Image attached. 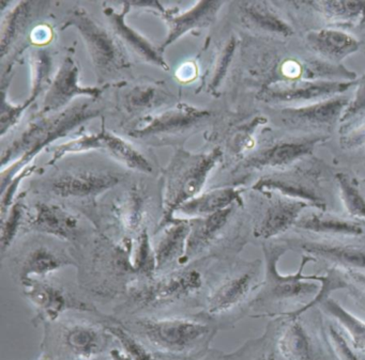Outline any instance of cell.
<instances>
[{
    "label": "cell",
    "mask_w": 365,
    "mask_h": 360,
    "mask_svg": "<svg viewBox=\"0 0 365 360\" xmlns=\"http://www.w3.org/2000/svg\"><path fill=\"white\" fill-rule=\"evenodd\" d=\"M35 165H29V167L23 169L9 184L7 185L5 189L1 191V203H0V213H1V218L7 214L9 208H11L12 204L16 201V195H18V189L20 185L22 184L25 179L29 178V176L35 172Z\"/></svg>",
    "instance_id": "f6af8a7d"
},
{
    "label": "cell",
    "mask_w": 365,
    "mask_h": 360,
    "mask_svg": "<svg viewBox=\"0 0 365 360\" xmlns=\"http://www.w3.org/2000/svg\"><path fill=\"white\" fill-rule=\"evenodd\" d=\"M68 27H74L84 40L99 75H110L130 67L121 42L98 24L86 10L76 8L70 12L63 29Z\"/></svg>",
    "instance_id": "52a82bcc"
},
{
    "label": "cell",
    "mask_w": 365,
    "mask_h": 360,
    "mask_svg": "<svg viewBox=\"0 0 365 360\" xmlns=\"http://www.w3.org/2000/svg\"><path fill=\"white\" fill-rule=\"evenodd\" d=\"M309 206V203L301 200L277 195L270 200L262 219L256 226V238L269 240L284 233L292 226H296L297 221L302 216L303 211Z\"/></svg>",
    "instance_id": "d6986e66"
},
{
    "label": "cell",
    "mask_w": 365,
    "mask_h": 360,
    "mask_svg": "<svg viewBox=\"0 0 365 360\" xmlns=\"http://www.w3.org/2000/svg\"><path fill=\"white\" fill-rule=\"evenodd\" d=\"M319 307L347 332L352 347L356 351L365 353V322L346 310L332 298L322 300Z\"/></svg>",
    "instance_id": "d6a6232c"
},
{
    "label": "cell",
    "mask_w": 365,
    "mask_h": 360,
    "mask_svg": "<svg viewBox=\"0 0 365 360\" xmlns=\"http://www.w3.org/2000/svg\"><path fill=\"white\" fill-rule=\"evenodd\" d=\"M130 8H131L130 3H123V10L120 12L116 11L113 8H106L104 10V14L110 21L115 35L120 39L121 43L129 46L140 58L151 65L161 68L164 71H168L170 65L166 63L160 48H155L148 39L128 25L125 18L129 14Z\"/></svg>",
    "instance_id": "ffe728a7"
},
{
    "label": "cell",
    "mask_w": 365,
    "mask_h": 360,
    "mask_svg": "<svg viewBox=\"0 0 365 360\" xmlns=\"http://www.w3.org/2000/svg\"><path fill=\"white\" fill-rule=\"evenodd\" d=\"M228 356L224 353L217 351H208L202 353V355L197 356V357L193 358L191 360H228Z\"/></svg>",
    "instance_id": "681fc988"
},
{
    "label": "cell",
    "mask_w": 365,
    "mask_h": 360,
    "mask_svg": "<svg viewBox=\"0 0 365 360\" xmlns=\"http://www.w3.org/2000/svg\"><path fill=\"white\" fill-rule=\"evenodd\" d=\"M162 232L155 245L157 275L168 274L187 265L190 219L175 218L161 227Z\"/></svg>",
    "instance_id": "4fadbf2b"
},
{
    "label": "cell",
    "mask_w": 365,
    "mask_h": 360,
    "mask_svg": "<svg viewBox=\"0 0 365 360\" xmlns=\"http://www.w3.org/2000/svg\"><path fill=\"white\" fill-rule=\"evenodd\" d=\"M320 137H299L281 140L272 146L262 149L245 159V169H281L300 161L313 152Z\"/></svg>",
    "instance_id": "5bb4252c"
},
{
    "label": "cell",
    "mask_w": 365,
    "mask_h": 360,
    "mask_svg": "<svg viewBox=\"0 0 365 360\" xmlns=\"http://www.w3.org/2000/svg\"><path fill=\"white\" fill-rule=\"evenodd\" d=\"M228 360H275L274 355L272 353H266L264 351L262 354L253 356V357H245L243 349H241L238 353L232 354L228 356Z\"/></svg>",
    "instance_id": "c3c4849f"
},
{
    "label": "cell",
    "mask_w": 365,
    "mask_h": 360,
    "mask_svg": "<svg viewBox=\"0 0 365 360\" xmlns=\"http://www.w3.org/2000/svg\"><path fill=\"white\" fill-rule=\"evenodd\" d=\"M223 5L222 1H200L185 12H172L168 10L163 16L168 33L165 41L159 48L161 53L185 33L210 26Z\"/></svg>",
    "instance_id": "e0dca14e"
},
{
    "label": "cell",
    "mask_w": 365,
    "mask_h": 360,
    "mask_svg": "<svg viewBox=\"0 0 365 360\" xmlns=\"http://www.w3.org/2000/svg\"><path fill=\"white\" fill-rule=\"evenodd\" d=\"M223 152L215 148L208 152L178 150L164 174L163 219L161 227L174 221L177 211L202 193L213 170L221 163Z\"/></svg>",
    "instance_id": "3957f363"
},
{
    "label": "cell",
    "mask_w": 365,
    "mask_h": 360,
    "mask_svg": "<svg viewBox=\"0 0 365 360\" xmlns=\"http://www.w3.org/2000/svg\"><path fill=\"white\" fill-rule=\"evenodd\" d=\"M301 249L314 259L334 264L339 270L365 272V249L329 242H305Z\"/></svg>",
    "instance_id": "cb8c5ba5"
},
{
    "label": "cell",
    "mask_w": 365,
    "mask_h": 360,
    "mask_svg": "<svg viewBox=\"0 0 365 360\" xmlns=\"http://www.w3.org/2000/svg\"><path fill=\"white\" fill-rule=\"evenodd\" d=\"M131 268L140 275V278H151L157 275L155 247L151 244L147 228L138 235Z\"/></svg>",
    "instance_id": "f35d334b"
},
{
    "label": "cell",
    "mask_w": 365,
    "mask_h": 360,
    "mask_svg": "<svg viewBox=\"0 0 365 360\" xmlns=\"http://www.w3.org/2000/svg\"><path fill=\"white\" fill-rule=\"evenodd\" d=\"M242 18L254 28L282 37L294 35L292 27L264 1H249L240 4Z\"/></svg>",
    "instance_id": "4316f807"
},
{
    "label": "cell",
    "mask_w": 365,
    "mask_h": 360,
    "mask_svg": "<svg viewBox=\"0 0 365 360\" xmlns=\"http://www.w3.org/2000/svg\"><path fill=\"white\" fill-rule=\"evenodd\" d=\"M365 120V74L356 80V91L341 116V134Z\"/></svg>",
    "instance_id": "b9f144b4"
},
{
    "label": "cell",
    "mask_w": 365,
    "mask_h": 360,
    "mask_svg": "<svg viewBox=\"0 0 365 360\" xmlns=\"http://www.w3.org/2000/svg\"><path fill=\"white\" fill-rule=\"evenodd\" d=\"M145 217V199L142 194L135 189H132L127 197L121 202L118 208V218L121 227L128 233L138 234L146 229L142 227Z\"/></svg>",
    "instance_id": "d590c367"
},
{
    "label": "cell",
    "mask_w": 365,
    "mask_h": 360,
    "mask_svg": "<svg viewBox=\"0 0 365 360\" xmlns=\"http://www.w3.org/2000/svg\"><path fill=\"white\" fill-rule=\"evenodd\" d=\"M307 46L324 61L339 63L359 50L358 40L343 29L329 28L311 31L305 36Z\"/></svg>",
    "instance_id": "7402d4cb"
},
{
    "label": "cell",
    "mask_w": 365,
    "mask_h": 360,
    "mask_svg": "<svg viewBox=\"0 0 365 360\" xmlns=\"http://www.w3.org/2000/svg\"><path fill=\"white\" fill-rule=\"evenodd\" d=\"M103 325L114 337L115 340L121 345L130 360H155V355L123 324L110 321L106 322Z\"/></svg>",
    "instance_id": "8d00e7d4"
},
{
    "label": "cell",
    "mask_w": 365,
    "mask_h": 360,
    "mask_svg": "<svg viewBox=\"0 0 365 360\" xmlns=\"http://www.w3.org/2000/svg\"><path fill=\"white\" fill-rule=\"evenodd\" d=\"M69 265H74V260L65 251L48 245H36L19 261V278L21 282L29 279H44Z\"/></svg>",
    "instance_id": "44dd1931"
},
{
    "label": "cell",
    "mask_w": 365,
    "mask_h": 360,
    "mask_svg": "<svg viewBox=\"0 0 365 360\" xmlns=\"http://www.w3.org/2000/svg\"><path fill=\"white\" fill-rule=\"evenodd\" d=\"M307 5L334 26L365 27V1H314Z\"/></svg>",
    "instance_id": "83f0119b"
},
{
    "label": "cell",
    "mask_w": 365,
    "mask_h": 360,
    "mask_svg": "<svg viewBox=\"0 0 365 360\" xmlns=\"http://www.w3.org/2000/svg\"><path fill=\"white\" fill-rule=\"evenodd\" d=\"M115 172L101 170H78L65 172L53 179L50 189L57 197L65 199H86L97 197L120 183Z\"/></svg>",
    "instance_id": "8fae6325"
},
{
    "label": "cell",
    "mask_w": 365,
    "mask_h": 360,
    "mask_svg": "<svg viewBox=\"0 0 365 360\" xmlns=\"http://www.w3.org/2000/svg\"><path fill=\"white\" fill-rule=\"evenodd\" d=\"M204 279L196 268H181L151 278H140L129 287V300L138 309H155L192 297L202 290Z\"/></svg>",
    "instance_id": "5b68a950"
},
{
    "label": "cell",
    "mask_w": 365,
    "mask_h": 360,
    "mask_svg": "<svg viewBox=\"0 0 365 360\" xmlns=\"http://www.w3.org/2000/svg\"><path fill=\"white\" fill-rule=\"evenodd\" d=\"M61 344L76 360H97L110 349L114 337L101 326L87 322H69L61 325Z\"/></svg>",
    "instance_id": "9c48e42d"
},
{
    "label": "cell",
    "mask_w": 365,
    "mask_h": 360,
    "mask_svg": "<svg viewBox=\"0 0 365 360\" xmlns=\"http://www.w3.org/2000/svg\"><path fill=\"white\" fill-rule=\"evenodd\" d=\"M113 357H114V360H125L127 359V355H121L120 351H114L112 353Z\"/></svg>",
    "instance_id": "816d5d0a"
},
{
    "label": "cell",
    "mask_w": 365,
    "mask_h": 360,
    "mask_svg": "<svg viewBox=\"0 0 365 360\" xmlns=\"http://www.w3.org/2000/svg\"><path fill=\"white\" fill-rule=\"evenodd\" d=\"M356 84V80H288L267 87L262 91V97L270 103L307 105L339 97Z\"/></svg>",
    "instance_id": "ba28073f"
},
{
    "label": "cell",
    "mask_w": 365,
    "mask_h": 360,
    "mask_svg": "<svg viewBox=\"0 0 365 360\" xmlns=\"http://www.w3.org/2000/svg\"><path fill=\"white\" fill-rule=\"evenodd\" d=\"M101 133L103 150L108 151L114 159L134 171L147 174H153V167L150 162L130 142L119 137L116 134L110 133L104 127H102Z\"/></svg>",
    "instance_id": "1f68e13d"
},
{
    "label": "cell",
    "mask_w": 365,
    "mask_h": 360,
    "mask_svg": "<svg viewBox=\"0 0 365 360\" xmlns=\"http://www.w3.org/2000/svg\"><path fill=\"white\" fill-rule=\"evenodd\" d=\"M235 206L202 218L190 219L191 230L187 240V264L200 259L227 226Z\"/></svg>",
    "instance_id": "603a6c76"
},
{
    "label": "cell",
    "mask_w": 365,
    "mask_h": 360,
    "mask_svg": "<svg viewBox=\"0 0 365 360\" xmlns=\"http://www.w3.org/2000/svg\"><path fill=\"white\" fill-rule=\"evenodd\" d=\"M125 360H130V358H129V357H128V358H127V359H125Z\"/></svg>",
    "instance_id": "f5cc1de1"
},
{
    "label": "cell",
    "mask_w": 365,
    "mask_h": 360,
    "mask_svg": "<svg viewBox=\"0 0 365 360\" xmlns=\"http://www.w3.org/2000/svg\"><path fill=\"white\" fill-rule=\"evenodd\" d=\"M29 226L34 231L53 236L58 240H76L80 231V221L58 204L38 202L34 214L29 218Z\"/></svg>",
    "instance_id": "ac0fdd59"
},
{
    "label": "cell",
    "mask_w": 365,
    "mask_h": 360,
    "mask_svg": "<svg viewBox=\"0 0 365 360\" xmlns=\"http://www.w3.org/2000/svg\"><path fill=\"white\" fill-rule=\"evenodd\" d=\"M25 217H26V206H25L24 198L23 196H19L8 211L7 214L1 218L0 244H1L3 257L14 244L19 230L24 223Z\"/></svg>",
    "instance_id": "74e56055"
},
{
    "label": "cell",
    "mask_w": 365,
    "mask_h": 360,
    "mask_svg": "<svg viewBox=\"0 0 365 360\" xmlns=\"http://www.w3.org/2000/svg\"><path fill=\"white\" fill-rule=\"evenodd\" d=\"M262 283L259 262L236 264L211 285L205 298V315L215 322L230 315L247 304Z\"/></svg>",
    "instance_id": "8992f818"
},
{
    "label": "cell",
    "mask_w": 365,
    "mask_h": 360,
    "mask_svg": "<svg viewBox=\"0 0 365 360\" xmlns=\"http://www.w3.org/2000/svg\"><path fill=\"white\" fill-rule=\"evenodd\" d=\"M349 102V97L339 95L317 103L289 106L279 110V112L283 122L289 127L300 129L332 127L341 121Z\"/></svg>",
    "instance_id": "9a60e30c"
},
{
    "label": "cell",
    "mask_w": 365,
    "mask_h": 360,
    "mask_svg": "<svg viewBox=\"0 0 365 360\" xmlns=\"http://www.w3.org/2000/svg\"><path fill=\"white\" fill-rule=\"evenodd\" d=\"M103 150V142H102V133L83 135L80 137L69 140L65 144L57 146L53 150L52 159L48 162V165H54L59 159H63L66 155L74 154V153L89 152V151Z\"/></svg>",
    "instance_id": "60d3db41"
},
{
    "label": "cell",
    "mask_w": 365,
    "mask_h": 360,
    "mask_svg": "<svg viewBox=\"0 0 365 360\" xmlns=\"http://www.w3.org/2000/svg\"><path fill=\"white\" fill-rule=\"evenodd\" d=\"M339 186V197L346 211L352 218L365 221V199L349 176L343 172L335 176Z\"/></svg>",
    "instance_id": "ab89813d"
},
{
    "label": "cell",
    "mask_w": 365,
    "mask_h": 360,
    "mask_svg": "<svg viewBox=\"0 0 365 360\" xmlns=\"http://www.w3.org/2000/svg\"><path fill=\"white\" fill-rule=\"evenodd\" d=\"M341 146L346 150H358L365 147V120L343 134Z\"/></svg>",
    "instance_id": "7dc6e473"
},
{
    "label": "cell",
    "mask_w": 365,
    "mask_h": 360,
    "mask_svg": "<svg viewBox=\"0 0 365 360\" xmlns=\"http://www.w3.org/2000/svg\"><path fill=\"white\" fill-rule=\"evenodd\" d=\"M170 99V93L159 85H140L125 93L123 103L129 112H140L160 107Z\"/></svg>",
    "instance_id": "836d02e7"
},
{
    "label": "cell",
    "mask_w": 365,
    "mask_h": 360,
    "mask_svg": "<svg viewBox=\"0 0 365 360\" xmlns=\"http://www.w3.org/2000/svg\"><path fill=\"white\" fill-rule=\"evenodd\" d=\"M241 193L242 189L236 187L210 189L183 204L176 214L185 215L189 217L187 219L209 216L240 203Z\"/></svg>",
    "instance_id": "484cf974"
},
{
    "label": "cell",
    "mask_w": 365,
    "mask_h": 360,
    "mask_svg": "<svg viewBox=\"0 0 365 360\" xmlns=\"http://www.w3.org/2000/svg\"><path fill=\"white\" fill-rule=\"evenodd\" d=\"M130 6H136V7L153 8L157 11L161 12L162 16L165 14L168 10L159 3V1H138V3H130Z\"/></svg>",
    "instance_id": "f907efd6"
},
{
    "label": "cell",
    "mask_w": 365,
    "mask_h": 360,
    "mask_svg": "<svg viewBox=\"0 0 365 360\" xmlns=\"http://www.w3.org/2000/svg\"><path fill=\"white\" fill-rule=\"evenodd\" d=\"M253 189L262 193H277L283 197L301 200L319 210L324 208V200L318 196L313 182L302 181L294 176H264L254 185Z\"/></svg>",
    "instance_id": "d4e9b609"
},
{
    "label": "cell",
    "mask_w": 365,
    "mask_h": 360,
    "mask_svg": "<svg viewBox=\"0 0 365 360\" xmlns=\"http://www.w3.org/2000/svg\"><path fill=\"white\" fill-rule=\"evenodd\" d=\"M277 349L286 360H315L311 339L298 317H288L277 339Z\"/></svg>",
    "instance_id": "f1b7e54d"
},
{
    "label": "cell",
    "mask_w": 365,
    "mask_h": 360,
    "mask_svg": "<svg viewBox=\"0 0 365 360\" xmlns=\"http://www.w3.org/2000/svg\"><path fill=\"white\" fill-rule=\"evenodd\" d=\"M287 249L285 247L264 245V278L259 291L254 296L250 307H262L268 302H283L301 300L303 298H315L320 287L316 281H322V276L303 275L305 264L313 261V257L305 255L300 268L296 274L282 275L277 270V263Z\"/></svg>",
    "instance_id": "277c9868"
},
{
    "label": "cell",
    "mask_w": 365,
    "mask_h": 360,
    "mask_svg": "<svg viewBox=\"0 0 365 360\" xmlns=\"http://www.w3.org/2000/svg\"><path fill=\"white\" fill-rule=\"evenodd\" d=\"M294 227L313 233L331 235L359 236L363 234V228L360 223L324 212L302 215Z\"/></svg>",
    "instance_id": "f546056e"
},
{
    "label": "cell",
    "mask_w": 365,
    "mask_h": 360,
    "mask_svg": "<svg viewBox=\"0 0 365 360\" xmlns=\"http://www.w3.org/2000/svg\"><path fill=\"white\" fill-rule=\"evenodd\" d=\"M99 115V110L83 103L31 123L29 129L1 153V191L23 169L31 165L33 159L44 148Z\"/></svg>",
    "instance_id": "7a4b0ae2"
},
{
    "label": "cell",
    "mask_w": 365,
    "mask_h": 360,
    "mask_svg": "<svg viewBox=\"0 0 365 360\" xmlns=\"http://www.w3.org/2000/svg\"><path fill=\"white\" fill-rule=\"evenodd\" d=\"M31 90L26 102L29 106L50 88L52 80V56L48 50L37 48L31 55Z\"/></svg>",
    "instance_id": "e575fe53"
},
{
    "label": "cell",
    "mask_w": 365,
    "mask_h": 360,
    "mask_svg": "<svg viewBox=\"0 0 365 360\" xmlns=\"http://www.w3.org/2000/svg\"><path fill=\"white\" fill-rule=\"evenodd\" d=\"M1 95H3V103H1V112H0V135L4 137L12 127L18 125L29 105L26 102L23 104L11 103L8 100L7 92L4 87L1 89Z\"/></svg>",
    "instance_id": "7bdbcfd3"
},
{
    "label": "cell",
    "mask_w": 365,
    "mask_h": 360,
    "mask_svg": "<svg viewBox=\"0 0 365 360\" xmlns=\"http://www.w3.org/2000/svg\"><path fill=\"white\" fill-rule=\"evenodd\" d=\"M106 88L85 87L80 84V69L72 57L63 59L58 71L53 78L50 88L42 102L43 114H56L76 97L99 99Z\"/></svg>",
    "instance_id": "30bf717a"
},
{
    "label": "cell",
    "mask_w": 365,
    "mask_h": 360,
    "mask_svg": "<svg viewBox=\"0 0 365 360\" xmlns=\"http://www.w3.org/2000/svg\"><path fill=\"white\" fill-rule=\"evenodd\" d=\"M25 295L36 307L38 313L46 321L54 322L61 313L67 310L86 311L93 312L91 308L80 300L72 297L58 285L48 282L44 279H29L22 282Z\"/></svg>",
    "instance_id": "7c38bea8"
},
{
    "label": "cell",
    "mask_w": 365,
    "mask_h": 360,
    "mask_svg": "<svg viewBox=\"0 0 365 360\" xmlns=\"http://www.w3.org/2000/svg\"><path fill=\"white\" fill-rule=\"evenodd\" d=\"M155 357L191 360L208 351L217 325L207 315L198 317H140L123 322Z\"/></svg>",
    "instance_id": "6da1fadb"
},
{
    "label": "cell",
    "mask_w": 365,
    "mask_h": 360,
    "mask_svg": "<svg viewBox=\"0 0 365 360\" xmlns=\"http://www.w3.org/2000/svg\"><path fill=\"white\" fill-rule=\"evenodd\" d=\"M328 339L331 347L339 360H360L341 332L330 325L328 327Z\"/></svg>",
    "instance_id": "bcb514c9"
},
{
    "label": "cell",
    "mask_w": 365,
    "mask_h": 360,
    "mask_svg": "<svg viewBox=\"0 0 365 360\" xmlns=\"http://www.w3.org/2000/svg\"><path fill=\"white\" fill-rule=\"evenodd\" d=\"M209 112L187 104H178L172 110H166L149 119L144 127L134 129L131 136L140 139L162 135L183 133L200 125L208 118Z\"/></svg>",
    "instance_id": "2e32d148"
},
{
    "label": "cell",
    "mask_w": 365,
    "mask_h": 360,
    "mask_svg": "<svg viewBox=\"0 0 365 360\" xmlns=\"http://www.w3.org/2000/svg\"><path fill=\"white\" fill-rule=\"evenodd\" d=\"M39 4L21 1L11 8L1 20L0 28V53L1 58L9 53L16 39L26 31L33 20L34 10Z\"/></svg>",
    "instance_id": "4dcf8cb0"
},
{
    "label": "cell",
    "mask_w": 365,
    "mask_h": 360,
    "mask_svg": "<svg viewBox=\"0 0 365 360\" xmlns=\"http://www.w3.org/2000/svg\"><path fill=\"white\" fill-rule=\"evenodd\" d=\"M236 46V40H235V38H232V39L228 40L227 43L225 44L223 50L220 53V56L217 57V61L215 63L212 78H211L210 84H209V88L211 90H217L220 85H221L222 80L225 78L228 68H230V63H232V57H234Z\"/></svg>",
    "instance_id": "ee69618b"
}]
</instances>
